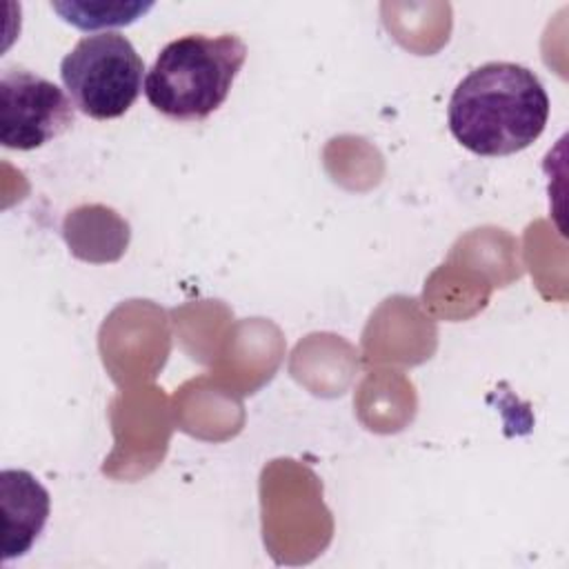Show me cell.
Instances as JSON below:
<instances>
[{"mask_svg":"<svg viewBox=\"0 0 569 569\" xmlns=\"http://www.w3.org/2000/svg\"><path fill=\"white\" fill-rule=\"evenodd\" d=\"M549 118L538 76L516 62H487L453 89L447 109L451 136L471 153L498 158L527 149Z\"/></svg>","mask_w":569,"mask_h":569,"instance_id":"cell-1","label":"cell"},{"mask_svg":"<svg viewBox=\"0 0 569 569\" xmlns=\"http://www.w3.org/2000/svg\"><path fill=\"white\" fill-rule=\"evenodd\" d=\"M4 511V562L31 549L49 516V491L29 473L7 469L0 476Z\"/></svg>","mask_w":569,"mask_h":569,"instance_id":"cell-5","label":"cell"},{"mask_svg":"<svg viewBox=\"0 0 569 569\" xmlns=\"http://www.w3.org/2000/svg\"><path fill=\"white\" fill-rule=\"evenodd\" d=\"M144 62L127 36H84L60 62V78L80 113L93 120L124 116L138 100Z\"/></svg>","mask_w":569,"mask_h":569,"instance_id":"cell-3","label":"cell"},{"mask_svg":"<svg viewBox=\"0 0 569 569\" xmlns=\"http://www.w3.org/2000/svg\"><path fill=\"white\" fill-rule=\"evenodd\" d=\"M244 60L247 44L233 33L182 36L158 53L144 96L169 120L200 122L227 100Z\"/></svg>","mask_w":569,"mask_h":569,"instance_id":"cell-2","label":"cell"},{"mask_svg":"<svg viewBox=\"0 0 569 569\" xmlns=\"http://www.w3.org/2000/svg\"><path fill=\"white\" fill-rule=\"evenodd\" d=\"M76 120L71 98L51 80L29 69H4L0 76V142L31 151L62 136Z\"/></svg>","mask_w":569,"mask_h":569,"instance_id":"cell-4","label":"cell"},{"mask_svg":"<svg viewBox=\"0 0 569 569\" xmlns=\"http://www.w3.org/2000/svg\"><path fill=\"white\" fill-rule=\"evenodd\" d=\"M153 2H51L60 18L82 31L124 27L147 13Z\"/></svg>","mask_w":569,"mask_h":569,"instance_id":"cell-6","label":"cell"}]
</instances>
